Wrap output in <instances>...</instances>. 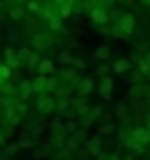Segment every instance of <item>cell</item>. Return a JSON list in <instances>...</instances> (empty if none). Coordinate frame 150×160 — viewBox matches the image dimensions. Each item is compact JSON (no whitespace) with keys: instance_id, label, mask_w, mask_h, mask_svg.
<instances>
[{"instance_id":"cell-13","label":"cell","mask_w":150,"mask_h":160,"mask_svg":"<svg viewBox=\"0 0 150 160\" xmlns=\"http://www.w3.org/2000/svg\"><path fill=\"white\" fill-rule=\"evenodd\" d=\"M130 68H132V60H128V58H120V60L112 62V70L115 72H128Z\"/></svg>"},{"instance_id":"cell-5","label":"cell","mask_w":150,"mask_h":160,"mask_svg":"<svg viewBox=\"0 0 150 160\" xmlns=\"http://www.w3.org/2000/svg\"><path fill=\"white\" fill-rule=\"evenodd\" d=\"M85 140H88V128H78L75 132H70V135H68V140H65V148L75 150V148H80Z\"/></svg>"},{"instance_id":"cell-37","label":"cell","mask_w":150,"mask_h":160,"mask_svg":"<svg viewBox=\"0 0 150 160\" xmlns=\"http://www.w3.org/2000/svg\"><path fill=\"white\" fill-rule=\"evenodd\" d=\"M8 142H5V132H0V148H5Z\"/></svg>"},{"instance_id":"cell-35","label":"cell","mask_w":150,"mask_h":160,"mask_svg":"<svg viewBox=\"0 0 150 160\" xmlns=\"http://www.w3.org/2000/svg\"><path fill=\"white\" fill-rule=\"evenodd\" d=\"M0 160H10V155L5 152V148H0Z\"/></svg>"},{"instance_id":"cell-3","label":"cell","mask_w":150,"mask_h":160,"mask_svg":"<svg viewBox=\"0 0 150 160\" xmlns=\"http://www.w3.org/2000/svg\"><path fill=\"white\" fill-rule=\"evenodd\" d=\"M88 15H90V22H92V25H98V28H100V25H108V22H110V12H108V8L92 5Z\"/></svg>"},{"instance_id":"cell-27","label":"cell","mask_w":150,"mask_h":160,"mask_svg":"<svg viewBox=\"0 0 150 160\" xmlns=\"http://www.w3.org/2000/svg\"><path fill=\"white\" fill-rule=\"evenodd\" d=\"M108 72H110V65H108V62H100V65H98V75H100V78H105Z\"/></svg>"},{"instance_id":"cell-30","label":"cell","mask_w":150,"mask_h":160,"mask_svg":"<svg viewBox=\"0 0 150 160\" xmlns=\"http://www.w3.org/2000/svg\"><path fill=\"white\" fill-rule=\"evenodd\" d=\"M10 70H12L10 65H0V78H2V80H8V78H10Z\"/></svg>"},{"instance_id":"cell-39","label":"cell","mask_w":150,"mask_h":160,"mask_svg":"<svg viewBox=\"0 0 150 160\" xmlns=\"http://www.w3.org/2000/svg\"><path fill=\"white\" fill-rule=\"evenodd\" d=\"M145 60H148V62H150V50H148V52H145Z\"/></svg>"},{"instance_id":"cell-20","label":"cell","mask_w":150,"mask_h":160,"mask_svg":"<svg viewBox=\"0 0 150 160\" xmlns=\"http://www.w3.org/2000/svg\"><path fill=\"white\" fill-rule=\"evenodd\" d=\"M62 125H65V132H68V135H70V132H75V130L80 128V122H75V118H65V122H62Z\"/></svg>"},{"instance_id":"cell-40","label":"cell","mask_w":150,"mask_h":160,"mask_svg":"<svg viewBox=\"0 0 150 160\" xmlns=\"http://www.w3.org/2000/svg\"><path fill=\"white\" fill-rule=\"evenodd\" d=\"M145 95H148V100H150V88H148V92H145Z\"/></svg>"},{"instance_id":"cell-15","label":"cell","mask_w":150,"mask_h":160,"mask_svg":"<svg viewBox=\"0 0 150 160\" xmlns=\"http://www.w3.org/2000/svg\"><path fill=\"white\" fill-rule=\"evenodd\" d=\"M110 92H112V80H110V78L105 75V78L100 80V95H102V98L108 100V98H110Z\"/></svg>"},{"instance_id":"cell-24","label":"cell","mask_w":150,"mask_h":160,"mask_svg":"<svg viewBox=\"0 0 150 160\" xmlns=\"http://www.w3.org/2000/svg\"><path fill=\"white\" fill-rule=\"evenodd\" d=\"M58 60H60L62 65H70V60H72V55H70V50H62V52L58 55Z\"/></svg>"},{"instance_id":"cell-7","label":"cell","mask_w":150,"mask_h":160,"mask_svg":"<svg viewBox=\"0 0 150 160\" xmlns=\"http://www.w3.org/2000/svg\"><path fill=\"white\" fill-rule=\"evenodd\" d=\"M58 78H62V82H70V85H75L78 88V82H80V75H78V68H62L60 72H58Z\"/></svg>"},{"instance_id":"cell-45","label":"cell","mask_w":150,"mask_h":160,"mask_svg":"<svg viewBox=\"0 0 150 160\" xmlns=\"http://www.w3.org/2000/svg\"><path fill=\"white\" fill-rule=\"evenodd\" d=\"M0 8H2V0H0Z\"/></svg>"},{"instance_id":"cell-26","label":"cell","mask_w":150,"mask_h":160,"mask_svg":"<svg viewBox=\"0 0 150 160\" xmlns=\"http://www.w3.org/2000/svg\"><path fill=\"white\" fill-rule=\"evenodd\" d=\"M18 145H20V148H32V145H35V138H32V135H30V138H22V140H18Z\"/></svg>"},{"instance_id":"cell-18","label":"cell","mask_w":150,"mask_h":160,"mask_svg":"<svg viewBox=\"0 0 150 160\" xmlns=\"http://www.w3.org/2000/svg\"><path fill=\"white\" fill-rule=\"evenodd\" d=\"M95 60H108L110 58V45H100V48H95Z\"/></svg>"},{"instance_id":"cell-29","label":"cell","mask_w":150,"mask_h":160,"mask_svg":"<svg viewBox=\"0 0 150 160\" xmlns=\"http://www.w3.org/2000/svg\"><path fill=\"white\" fill-rule=\"evenodd\" d=\"M18 150H20V145H18V142H8V145H5V152H8V155H15Z\"/></svg>"},{"instance_id":"cell-12","label":"cell","mask_w":150,"mask_h":160,"mask_svg":"<svg viewBox=\"0 0 150 160\" xmlns=\"http://www.w3.org/2000/svg\"><path fill=\"white\" fill-rule=\"evenodd\" d=\"M52 70H55V62L52 60H40L38 62V75H52Z\"/></svg>"},{"instance_id":"cell-14","label":"cell","mask_w":150,"mask_h":160,"mask_svg":"<svg viewBox=\"0 0 150 160\" xmlns=\"http://www.w3.org/2000/svg\"><path fill=\"white\" fill-rule=\"evenodd\" d=\"M30 92H35L32 90V80H20V100H28Z\"/></svg>"},{"instance_id":"cell-9","label":"cell","mask_w":150,"mask_h":160,"mask_svg":"<svg viewBox=\"0 0 150 160\" xmlns=\"http://www.w3.org/2000/svg\"><path fill=\"white\" fill-rule=\"evenodd\" d=\"M130 140H135L140 145H148L150 142V130L148 128H135V130H130Z\"/></svg>"},{"instance_id":"cell-44","label":"cell","mask_w":150,"mask_h":160,"mask_svg":"<svg viewBox=\"0 0 150 160\" xmlns=\"http://www.w3.org/2000/svg\"><path fill=\"white\" fill-rule=\"evenodd\" d=\"M2 82H5V80H2V78H0V85H2Z\"/></svg>"},{"instance_id":"cell-11","label":"cell","mask_w":150,"mask_h":160,"mask_svg":"<svg viewBox=\"0 0 150 160\" xmlns=\"http://www.w3.org/2000/svg\"><path fill=\"white\" fill-rule=\"evenodd\" d=\"M5 62L12 68V70H18V68H22V62L18 60V52L12 50V48H5Z\"/></svg>"},{"instance_id":"cell-34","label":"cell","mask_w":150,"mask_h":160,"mask_svg":"<svg viewBox=\"0 0 150 160\" xmlns=\"http://www.w3.org/2000/svg\"><path fill=\"white\" fill-rule=\"evenodd\" d=\"M18 38H20V35H18V32H15V30H10V32H8V40H10V42H15V40H18Z\"/></svg>"},{"instance_id":"cell-22","label":"cell","mask_w":150,"mask_h":160,"mask_svg":"<svg viewBox=\"0 0 150 160\" xmlns=\"http://www.w3.org/2000/svg\"><path fill=\"white\" fill-rule=\"evenodd\" d=\"M130 112V108H128V102H118V108H115V115L118 118H125Z\"/></svg>"},{"instance_id":"cell-21","label":"cell","mask_w":150,"mask_h":160,"mask_svg":"<svg viewBox=\"0 0 150 160\" xmlns=\"http://www.w3.org/2000/svg\"><path fill=\"white\" fill-rule=\"evenodd\" d=\"M30 52H32V48H20V50H18V60L25 65V60L30 58Z\"/></svg>"},{"instance_id":"cell-23","label":"cell","mask_w":150,"mask_h":160,"mask_svg":"<svg viewBox=\"0 0 150 160\" xmlns=\"http://www.w3.org/2000/svg\"><path fill=\"white\" fill-rule=\"evenodd\" d=\"M22 15H25V12H22V8H12V10L8 12V18H10V20H22Z\"/></svg>"},{"instance_id":"cell-1","label":"cell","mask_w":150,"mask_h":160,"mask_svg":"<svg viewBox=\"0 0 150 160\" xmlns=\"http://www.w3.org/2000/svg\"><path fill=\"white\" fill-rule=\"evenodd\" d=\"M58 85H60V82H58L52 75H38V78L32 80V90H35V92H55Z\"/></svg>"},{"instance_id":"cell-25","label":"cell","mask_w":150,"mask_h":160,"mask_svg":"<svg viewBox=\"0 0 150 160\" xmlns=\"http://www.w3.org/2000/svg\"><path fill=\"white\" fill-rule=\"evenodd\" d=\"M88 115H90L92 120H95V118H100V115H102V105H95V108H90V110H88Z\"/></svg>"},{"instance_id":"cell-33","label":"cell","mask_w":150,"mask_h":160,"mask_svg":"<svg viewBox=\"0 0 150 160\" xmlns=\"http://www.w3.org/2000/svg\"><path fill=\"white\" fill-rule=\"evenodd\" d=\"M28 10H40V2H35V0H28Z\"/></svg>"},{"instance_id":"cell-4","label":"cell","mask_w":150,"mask_h":160,"mask_svg":"<svg viewBox=\"0 0 150 160\" xmlns=\"http://www.w3.org/2000/svg\"><path fill=\"white\" fill-rule=\"evenodd\" d=\"M55 40H52V32H35L30 38V48L32 50H42V48H50Z\"/></svg>"},{"instance_id":"cell-8","label":"cell","mask_w":150,"mask_h":160,"mask_svg":"<svg viewBox=\"0 0 150 160\" xmlns=\"http://www.w3.org/2000/svg\"><path fill=\"white\" fill-rule=\"evenodd\" d=\"M85 150L98 158V155L102 152V135H92L90 140H85Z\"/></svg>"},{"instance_id":"cell-42","label":"cell","mask_w":150,"mask_h":160,"mask_svg":"<svg viewBox=\"0 0 150 160\" xmlns=\"http://www.w3.org/2000/svg\"><path fill=\"white\" fill-rule=\"evenodd\" d=\"M142 2H145V5H150V0H142Z\"/></svg>"},{"instance_id":"cell-46","label":"cell","mask_w":150,"mask_h":160,"mask_svg":"<svg viewBox=\"0 0 150 160\" xmlns=\"http://www.w3.org/2000/svg\"><path fill=\"white\" fill-rule=\"evenodd\" d=\"M20 2H22V0H20Z\"/></svg>"},{"instance_id":"cell-28","label":"cell","mask_w":150,"mask_h":160,"mask_svg":"<svg viewBox=\"0 0 150 160\" xmlns=\"http://www.w3.org/2000/svg\"><path fill=\"white\" fill-rule=\"evenodd\" d=\"M110 132H115V125H112V122H105V125L100 128V135H110Z\"/></svg>"},{"instance_id":"cell-10","label":"cell","mask_w":150,"mask_h":160,"mask_svg":"<svg viewBox=\"0 0 150 160\" xmlns=\"http://www.w3.org/2000/svg\"><path fill=\"white\" fill-rule=\"evenodd\" d=\"M78 95H90L92 90H95V82L90 80V78H80V82H78Z\"/></svg>"},{"instance_id":"cell-36","label":"cell","mask_w":150,"mask_h":160,"mask_svg":"<svg viewBox=\"0 0 150 160\" xmlns=\"http://www.w3.org/2000/svg\"><path fill=\"white\" fill-rule=\"evenodd\" d=\"M115 2H118V5H132L135 0H115Z\"/></svg>"},{"instance_id":"cell-41","label":"cell","mask_w":150,"mask_h":160,"mask_svg":"<svg viewBox=\"0 0 150 160\" xmlns=\"http://www.w3.org/2000/svg\"><path fill=\"white\" fill-rule=\"evenodd\" d=\"M145 128H148V130H150V120H148V125H145Z\"/></svg>"},{"instance_id":"cell-38","label":"cell","mask_w":150,"mask_h":160,"mask_svg":"<svg viewBox=\"0 0 150 160\" xmlns=\"http://www.w3.org/2000/svg\"><path fill=\"white\" fill-rule=\"evenodd\" d=\"M122 160H135V158H132V152H130V155H125V158H122Z\"/></svg>"},{"instance_id":"cell-16","label":"cell","mask_w":150,"mask_h":160,"mask_svg":"<svg viewBox=\"0 0 150 160\" xmlns=\"http://www.w3.org/2000/svg\"><path fill=\"white\" fill-rule=\"evenodd\" d=\"M70 110V98H55V112H68Z\"/></svg>"},{"instance_id":"cell-31","label":"cell","mask_w":150,"mask_h":160,"mask_svg":"<svg viewBox=\"0 0 150 160\" xmlns=\"http://www.w3.org/2000/svg\"><path fill=\"white\" fill-rule=\"evenodd\" d=\"M70 65L80 70V68H85V60H82V58H72V60H70Z\"/></svg>"},{"instance_id":"cell-6","label":"cell","mask_w":150,"mask_h":160,"mask_svg":"<svg viewBox=\"0 0 150 160\" xmlns=\"http://www.w3.org/2000/svg\"><path fill=\"white\" fill-rule=\"evenodd\" d=\"M118 30L122 32V38H128V35L135 30V18H132V12H125V15L118 18Z\"/></svg>"},{"instance_id":"cell-2","label":"cell","mask_w":150,"mask_h":160,"mask_svg":"<svg viewBox=\"0 0 150 160\" xmlns=\"http://www.w3.org/2000/svg\"><path fill=\"white\" fill-rule=\"evenodd\" d=\"M35 108L40 115H48V112H55V95L52 92H35Z\"/></svg>"},{"instance_id":"cell-32","label":"cell","mask_w":150,"mask_h":160,"mask_svg":"<svg viewBox=\"0 0 150 160\" xmlns=\"http://www.w3.org/2000/svg\"><path fill=\"white\" fill-rule=\"evenodd\" d=\"M130 82H142V75H140V70H132V72H130Z\"/></svg>"},{"instance_id":"cell-19","label":"cell","mask_w":150,"mask_h":160,"mask_svg":"<svg viewBox=\"0 0 150 160\" xmlns=\"http://www.w3.org/2000/svg\"><path fill=\"white\" fill-rule=\"evenodd\" d=\"M148 92V88H142L140 82H132V88H130V98H142Z\"/></svg>"},{"instance_id":"cell-17","label":"cell","mask_w":150,"mask_h":160,"mask_svg":"<svg viewBox=\"0 0 150 160\" xmlns=\"http://www.w3.org/2000/svg\"><path fill=\"white\" fill-rule=\"evenodd\" d=\"M38 62H40V55H38V50H32V52H30V58L25 60V68L32 72V70H38Z\"/></svg>"},{"instance_id":"cell-43","label":"cell","mask_w":150,"mask_h":160,"mask_svg":"<svg viewBox=\"0 0 150 160\" xmlns=\"http://www.w3.org/2000/svg\"><path fill=\"white\" fill-rule=\"evenodd\" d=\"M148 18H150V8H148Z\"/></svg>"}]
</instances>
